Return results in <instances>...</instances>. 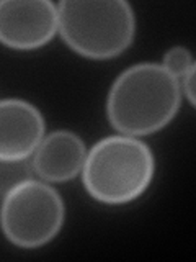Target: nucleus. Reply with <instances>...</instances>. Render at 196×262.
<instances>
[{
  "label": "nucleus",
  "instance_id": "7",
  "mask_svg": "<svg viewBox=\"0 0 196 262\" xmlns=\"http://www.w3.org/2000/svg\"><path fill=\"white\" fill-rule=\"evenodd\" d=\"M85 158L84 141L72 131L57 129L41 139L31 166L44 182H65L82 170Z\"/></svg>",
  "mask_w": 196,
  "mask_h": 262
},
{
  "label": "nucleus",
  "instance_id": "4",
  "mask_svg": "<svg viewBox=\"0 0 196 262\" xmlns=\"http://www.w3.org/2000/svg\"><path fill=\"white\" fill-rule=\"evenodd\" d=\"M64 215V202L51 185L27 179L4 195L0 226L13 244L39 248L59 233Z\"/></svg>",
  "mask_w": 196,
  "mask_h": 262
},
{
  "label": "nucleus",
  "instance_id": "1",
  "mask_svg": "<svg viewBox=\"0 0 196 262\" xmlns=\"http://www.w3.org/2000/svg\"><path fill=\"white\" fill-rule=\"evenodd\" d=\"M180 84L162 64L126 69L110 90L106 112L111 125L128 136L151 135L172 121L180 106Z\"/></svg>",
  "mask_w": 196,
  "mask_h": 262
},
{
  "label": "nucleus",
  "instance_id": "8",
  "mask_svg": "<svg viewBox=\"0 0 196 262\" xmlns=\"http://www.w3.org/2000/svg\"><path fill=\"white\" fill-rule=\"evenodd\" d=\"M30 166L27 159L20 161H0V193H7L15 185L30 179Z\"/></svg>",
  "mask_w": 196,
  "mask_h": 262
},
{
  "label": "nucleus",
  "instance_id": "10",
  "mask_svg": "<svg viewBox=\"0 0 196 262\" xmlns=\"http://www.w3.org/2000/svg\"><path fill=\"white\" fill-rule=\"evenodd\" d=\"M183 92L188 98V102L194 105V69L183 77Z\"/></svg>",
  "mask_w": 196,
  "mask_h": 262
},
{
  "label": "nucleus",
  "instance_id": "3",
  "mask_svg": "<svg viewBox=\"0 0 196 262\" xmlns=\"http://www.w3.org/2000/svg\"><path fill=\"white\" fill-rule=\"evenodd\" d=\"M57 18L65 43L92 59L121 54L134 38V12L125 0H64Z\"/></svg>",
  "mask_w": 196,
  "mask_h": 262
},
{
  "label": "nucleus",
  "instance_id": "6",
  "mask_svg": "<svg viewBox=\"0 0 196 262\" xmlns=\"http://www.w3.org/2000/svg\"><path fill=\"white\" fill-rule=\"evenodd\" d=\"M44 135L43 115L20 98L0 100V161L27 159Z\"/></svg>",
  "mask_w": 196,
  "mask_h": 262
},
{
  "label": "nucleus",
  "instance_id": "5",
  "mask_svg": "<svg viewBox=\"0 0 196 262\" xmlns=\"http://www.w3.org/2000/svg\"><path fill=\"white\" fill-rule=\"evenodd\" d=\"M59 30L57 5L49 0H2L0 43L13 49H36Z\"/></svg>",
  "mask_w": 196,
  "mask_h": 262
},
{
  "label": "nucleus",
  "instance_id": "9",
  "mask_svg": "<svg viewBox=\"0 0 196 262\" xmlns=\"http://www.w3.org/2000/svg\"><path fill=\"white\" fill-rule=\"evenodd\" d=\"M163 68H165L175 79H183L190 71L194 69V59L191 53L183 46H175L167 51L163 57Z\"/></svg>",
  "mask_w": 196,
  "mask_h": 262
},
{
  "label": "nucleus",
  "instance_id": "2",
  "mask_svg": "<svg viewBox=\"0 0 196 262\" xmlns=\"http://www.w3.org/2000/svg\"><path fill=\"white\" fill-rule=\"evenodd\" d=\"M82 176L93 199L110 205L126 203L149 187L154 156L149 146L133 136H108L90 149Z\"/></svg>",
  "mask_w": 196,
  "mask_h": 262
}]
</instances>
